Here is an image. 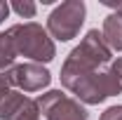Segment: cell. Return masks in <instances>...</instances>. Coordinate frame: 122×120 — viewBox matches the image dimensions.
I'll return each instance as SVG.
<instances>
[{"instance_id": "obj_7", "label": "cell", "mask_w": 122, "mask_h": 120, "mask_svg": "<svg viewBox=\"0 0 122 120\" xmlns=\"http://www.w3.org/2000/svg\"><path fill=\"white\" fill-rule=\"evenodd\" d=\"M103 40L110 49L122 52V16L120 14H108L103 19Z\"/></svg>"}, {"instance_id": "obj_3", "label": "cell", "mask_w": 122, "mask_h": 120, "mask_svg": "<svg viewBox=\"0 0 122 120\" xmlns=\"http://www.w3.org/2000/svg\"><path fill=\"white\" fill-rule=\"evenodd\" d=\"M10 35L14 40L16 54L26 57V59L35 61V64H47L56 57V47L54 40L49 38L47 28H42L35 21H26V24H14L10 26Z\"/></svg>"}, {"instance_id": "obj_8", "label": "cell", "mask_w": 122, "mask_h": 120, "mask_svg": "<svg viewBox=\"0 0 122 120\" xmlns=\"http://www.w3.org/2000/svg\"><path fill=\"white\" fill-rule=\"evenodd\" d=\"M16 57H19V54H16V47H14V40H12L10 31L0 33V71L7 73V71L14 66Z\"/></svg>"}, {"instance_id": "obj_2", "label": "cell", "mask_w": 122, "mask_h": 120, "mask_svg": "<svg viewBox=\"0 0 122 120\" xmlns=\"http://www.w3.org/2000/svg\"><path fill=\"white\" fill-rule=\"evenodd\" d=\"M113 64V49L106 45L103 33L99 28L87 31L82 43L66 57L61 66V75H73V73H85V71H96Z\"/></svg>"}, {"instance_id": "obj_15", "label": "cell", "mask_w": 122, "mask_h": 120, "mask_svg": "<svg viewBox=\"0 0 122 120\" xmlns=\"http://www.w3.org/2000/svg\"><path fill=\"white\" fill-rule=\"evenodd\" d=\"M7 14H10V5H7V2H2V0H0V24H2V21H5V19H7Z\"/></svg>"}, {"instance_id": "obj_4", "label": "cell", "mask_w": 122, "mask_h": 120, "mask_svg": "<svg viewBox=\"0 0 122 120\" xmlns=\"http://www.w3.org/2000/svg\"><path fill=\"white\" fill-rule=\"evenodd\" d=\"M85 16H87V7L82 0H66L56 5L52 14L47 16V33L61 43L73 40L85 24Z\"/></svg>"}, {"instance_id": "obj_5", "label": "cell", "mask_w": 122, "mask_h": 120, "mask_svg": "<svg viewBox=\"0 0 122 120\" xmlns=\"http://www.w3.org/2000/svg\"><path fill=\"white\" fill-rule=\"evenodd\" d=\"M40 113L47 120H87L89 113L77 99H71L61 90H49L35 99Z\"/></svg>"}, {"instance_id": "obj_9", "label": "cell", "mask_w": 122, "mask_h": 120, "mask_svg": "<svg viewBox=\"0 0 122 120\" xmlns=\"http://www.w3.org/2000/svg\"><path fill=\"white\" fill-rule=\"evenodd\" d=\"M26 101V94L19 90H12L2 101H0V120H12L14 113L21 108V104Z\"/></svg>"}, {"instance_id": "obj_11", "label": "cell", "mask_w": 122, "mask_h": 120, "mask_svg": "<svg viewBox=\"0 0 122 120\" xmlns=\"http://www.w3.org/2000/svg\"><path fill=\"white\" fill-rule=\"evenodd\" d=\"M10 10H14L16 14L24 16V19H33L38 7H35V2H28V0H24V2H21V0H16V2H12V5H10Z\"/></svg>"}, {"instance_id": "obj_6", "label": "cell", "mask_w": 122, "mask_h": 120, "mask_svg": "<svg viewBox=\"0 0 122 120\" xmlns=\"http://www.w3.org/2000/svg\"><path fill=\"white\" fill-rule=\"evenodd\" d=\"M5 75H7L10 85H14L19 92H40V90H45L49 85V80H52V73L42 64H35V61L14 64Z\"/></svg>"}, {"instance_id": "obj_13", "label": "cell", "mask_w": 122, "mask_h": 120, "mask_svg": "<svg viewBox=\"0 0 122 120\" xmlns=\"http://www.w3.org/2000/svg\"><path fill=\"white\" fill-rule=\"evenodd\" d=\"M10 87H12V85H10L7 75H5V73H0V101H2V99H5V97H7L10 92H12Z\"/></svg>"}, {"instance_id": "obj_10", "label": "cell", "mask_w": 122, "mask_h": 120, "mask_svg": "<svg viewBox=\"0 0 122 120\" xmlns=\"http://www.w3.org/2000/svg\"><path fill=\"white\" fill-rule=\"evenodd\" d=\"M12 120H40V108H38V104H35L33 99L26 97V101L21 104V108L14 113Z\"/></svg>"}, {"instance_id": "obj_1", "label": "cell", "mask_w": 122, "mask_h": 120, "mask_svg": "<svg viewBox=\"0 0 122 120\" xmlns=\"http://www.w3.org/2000/svg\"><path fill=\"white\" fill-rule=\"evenodd\" d=\"M61 85L68 92H73L77 101L89 106H96L106 101L108 97H115L122 92V80L110 66L96 68V71H85V73L61 75Z\"/></svg>"}, {"instance_id": "obj_14", "label": "cell", "mask_w": 122, "mask_h": 120, "mask_svg": "<svg viewBox=\"0 0 122 120\" xmlns=\"http://www.w3.org/2000/svg\"><path fill=\"white\" fill-rule=\"evenodd\" d=\"M103 5L113 10V14H120V16H122V2H113V0H103Z\"/></svg>"}, {"instance_id": "obj_12", "label": "cell", "mask_w": 122, "mask_h": 120, "mask_svg": "<svg viewBox=\"0 0 122 120\" xmlns=\"http://www.w3.org/2000/svg\"><path fill=\"white\" fill-rule=\"evenodd\" d=\"M99 120H122V106H108Z\"/></svg>"}]
</instances>
